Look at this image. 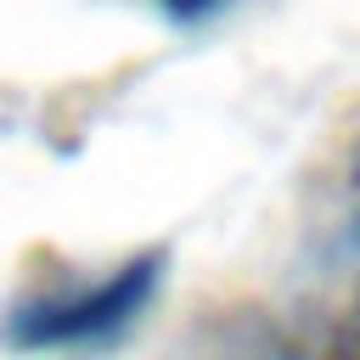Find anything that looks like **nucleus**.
<instances>
[{
	"label": "nucleus",
	"instance_id": "f257e3e1",
	"mask_svg": "<svg viewBox=\"0 0 360 360\" xmlns=\"http://www.w3.org/2000/svg\"><path fill=\"white\" fill-rule=\"evenodd\" d=\"M158 270H163V259L141 253L124 270H112L107 281L73 292V298L22 304V309L6 315V343L11 349H79V343H101V338L124 332L146 309V298L158 287Z\"/></svg>",
	"mask_w": 360,
	"mask_h": 360
},
{
	"label": "nucleus",
	"instance_id": "f03ea898",
	"mask_svg": "<svg viewBox=\"0 0 360 360\" xmlns=\"http://www.w3.org/2000/svg\"><path fill=\"white\" fill-rule=\"evenodd\" d=\"M219 0H163V11L174 17V22H197V17H208Z\"/></svg>",
	"mask_w": 360,
	"mask_h": 360
},
{
	"label": "nucleus",
	"instance_id": "7ed1b4c3",
	"mask_svg": "<svg viewBox=\"0 0 360 360\" xmlns=\"http://www.w3.org/2000/svg\"><path fill=\"white\" fill-rule=\"evenodd\" d=\"M343 360H360V304H354V321L343 332Z\"/></svg>",
	"mask_w": 360,
	"mask_h": 360
},
{
	"label": "nucleus",
	"instance_id": "20e7f679",
	"mask_svg": "<svg viewBox=\"0 0 360 360\" xmlns=\"http://www.w3.org/2000/svg\"><path fill=\"white\" fill-rule=\"evenodd\" d=\"M354 242H360V163H354Z\"/></svg>",
	"mask_w": 360,
	"mask_h": 360
}]
</instances>
